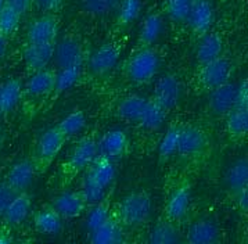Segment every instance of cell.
<instances>
[{
  "label": "cell",
  "instance_id": "35",
  "mask_svg": "<svg viewBox=\"0 0 248 244\" xmlns=\"http://www.w3.org/2000/svg\"><path fill=\"white\" fill-rule=\"evenodd\" d=\"M111 214H112V211H111L109 197L104 195L100 201L92 204V210L88 214V228H89V230L94 229L96 226H99L101 222H104Z\"/></svg>",
  "mask_w": 248,
  "mask_h": 244
},
{
  "label": "cell",
  "instance_id": "44",
  "mask_svg": "<svg viewBox=\"0 0 248 244\" xmlns=\"http://www.w3.org/2000/svg\"><path fill=\"white\" fill-rule=\"evenodd\" d=\"M7 50H9V38L6 35L0 33V60L6 56Z\"/></svg>",
  "mask_w": 248,
  "mask_h": 244
},
{
  "label": "cell",
  "instance_id": "11",
  "mask_svg": "<svg viewBox=\"0 0 248 244\" xmlns=\"http://www.w3.org/2000/svg\"><path fill=\"white\" fill-rule=\"evenodd\" d=\"M129 136L121 129H112L106 135H103L100 140H97L99 156L107 157L112 161H117L126 156L129 153Z\"/></svg>",
  "mask_w": 248,
  "mask_h": 244
},
{
  "label": "cell",
  "instance_id": "9",
  "mask_svg": "<svg viewBox=\"0 0 248 244\" xmlns=\"http://www.w3.org/2000/svg\"><path fill=\"white\" fill-rule=\"evenodd\" d=\"M191 198V186L187 182H180L175 186L168 195L165 208H164V218L170 222L178 224L186 215Z\"/></svg>",
  "mask_w": 248,
  "mask_h": 244
},
{
  "label": "cell",
  "instance_id": "17",
  "mask_svg": "<svg viewBox=\"0 0 248 244\" xmlns=\"http://www.w3.org/2000/svg\"><path fill=\"white\" fill-rule=\"evenodd\" d=\"M90 242L94 244H118L124 242L125 228L114 212L99 226L89 230Z\"/></svg>",
  "mask_w": 248,
  "mask_h": 244
},
{
  "label": "cell",
  "instance_id": "6",
  "mask_svg": "<svg viewBox=\"0 0 248 244\" xmlns=\"http://www.w3.org/2000/svg\"><path fill=\"white\" fill-rule=\"evenodd\" d=\"M208 145V137L201 128L196 125H182L179 132L176 156L193 160L201 156Z\"/></svg>",
  "mask_w": 248,
  "mask_h": 244
},
{
  "label": "cell",
  "instance_id": "3",
  "mask_svg": "<svg viewBox=\"0 0 248 244\" xmlns=\"http://www.w3.org/2000/svg\"><path fill=\"white\" fill-rule=\"evenodd\" d=\"M99 156L97 150V139L94 136H85L75 145L67 157V160L61 164V179L67 183L72 182L75 178L83 174L88 166L93 163V160Z\"/></svg>",
  "mask_w": 248,
  "mask_h": 244
},
{
  "label": "cell",
  "instance_id": "21",
  "mask_svg": "<svg viewBox=\"0 0 248 244\" xmlns=\"http://www.w3.org/2000/svg\"><path fill=\"white\" fill-rule=\"evenodd\" d=\"M85 178H88L101 189L107 190L115 179L114 161L107 157L97 156L85 171Z\"/></svg>",
  "mask_w": 248,
  "mask_h": 244
},
{
  "label": "cell",
  "instance_id": "14",
  "mask_svg": "<svg viewBox=\"0 0 248 244\" xmlns=\"http://www.w3.org/2000/svg\"><path fill=\"white\" fill-rule=\"evenodd\" d=\"M186 22L190 30L197 36H201L211 31L214 22V9L209 0H191L189 16Z\"/></svg>",
  "mask_w": 248,
  "mask_h": 244
},
{
  "label": "cell",
  "instance_id": "40",
  "mask_svg": "<svg viewBox=\"0 0 248 244\" xmlns=\"http://www.w3.org/2000/svg\"><path fill=\"white\" fill-rule=\"evenodd\" d=\"M232 197H233V203L236 205L240 212L247 214L248 211V187H243L240 190L232 192Z\"/></svg>",
  "mask_w": 248,
  "mask_h": 244
},
{
  "label": "cell",
  "instance_id": "20",
  "mask_svg": "<svg viewBox=\"0 0 248 244\" xmlns=\"http://www.w3.org/2000/svg\"><path fill=\"white\" fill-rule=\"evenodd\" d=\"M57 81V71L51 68H43L31 74V78L25 83L24 93L32 98H45L54 92Z\"/></svg>",
  "mask_w": 248,
  "mask_h": 244
},
{
  "label": "cell",
  "instance_id": "1",
  "mask_svg": "<svg viewBox=\"0 0 248 244\" xmlns=\"http://www.w3.org/2000/svg\"><path fill=\"white\" fill-rule=\"evenodd\" d=\"M153 212V197L147 190H135L126 195L117 205L114 215L124 228H140L149 222Z\"/></svg>",
  "mask_w": 248,
  "mask_h": 244
},
{
  "label": "cell",
  "instance_id": "24",
  "mask_svg": "<svg viewBox=\"0 0 248 244\" xmlns=\"http://www.w3.org/2000/svg\"><path fill=\"white\" fill-rule=\"evenodd\" d=\"M225 132L232 142H241L248 132V108H233L225 117Z\"/></svg>",
  "mask_w": 248,
  "mask_h": 244
},
{
  "label": "cell",
  "instance_id": "23",
  "mask_svg": "<svg viewBox=\"0 0 248 244\" xmlns=\"http://www.w3.org/2000/svg\"><path fill=\"white\" fill-rule=\"evenodd\" d=\"M220 230L218 225L211 219H201L190 225L186 233L189 244H215L219 242Z\"/></svg>",
  "mask_w": 248,
  "mask_h": 244
},
{
  "label": "cell",
  "instance_id": "37",
  "mask_svg": "<svg viewBox=\"0 0 248 244\" xmlns=\"http://www.w3.org/2000/svg\"><path fill=\"white\" fill-rule=\"evenodd\" d=\"M21 17L22 16L20 13L4 4V7L0 10V33L6 35L7 38L13 35L20 27Z\"/></svg>",
  "mask_w": 248,
  "mask_h": 244
},
{
  "label": "cell",
  "instance_id": "12",
  "mask_svg": "<svg viewBox=\"0 0 248 244\" xmlns=\"http://www.w3.org/2000/svg\"><path fill=\"white\" fill-rule=\"evenodd\" d=\"M121 57V48L117 43H103L89 57V69L94 75H106L114 68Z\"/></svg>",
  "mask_w": 248,
  "mask_h": 244
},
{
  "label": "cell",
  "instance_id": "5",
  "mask_svg": "<svg viewBox=\"0 0 248 244\" xmlns=\"http://www.w3.org/2000/svg\"><path fill=\"white\" fill-rule=\"evenodd\" d=\"M233 71L234 65L232 59L222 54L208 63L200 64L196 74V81L199 88L202 92L208 93L211 90L230 82V78L233 77Z\"/></svg>",
  "mask_w": 248,
  "mask_h": 244
},
{
  "label": "cell",
  "instance_id": "42",
  "mask_svg": "<svg viewBox=\"0 0 248 244\" xmlns=\"http://www.w3.org/2000/svg\"><path fill=\"white\" fill-rule=\"evenodd\" d=\"M31 3H32V0H4L6 6L14 9L17 13H20L21 16L27 13V10L30 9Z\"/></svg>",
  "mask_w": 248,
  "mask_h": 244
},
{
  "label": "cell",
  "instance_id": "22",
  "mask_svg": "<svg viewBox=\"0 0 248 244\" xmlns=\"http://www.w3.org/2000/svg\"><path fill=\"white\" fill-rule=\"evenodd\" d=\"M223 54V38L218 32L208 31L207 33L199 36V43L196 48L197 64H204Z\"/></svg>",
  "mask_w": 248,
  "mask_h": 244
},
{
  "label": "cell",
  "instance_id": "13",
  "mask_svg": "<svg viewBox=\"0 0 248 244\" xmlns=\"http://www.w3.org/2000/svg\"><path fill=\"white\" fill-rule=\"evenodd\" d=\"M236 89L237 85L228 82L208 92V108L215 117L225 118L233 108H236Z\"/></svg>",
  "mask_w": 248,
  "mask_h": 244
},
{
  "label": "cell",
  "instance_id": "27",
  "mask_svg": "<svg viewBox=\"0 0 248 244\" xmlns=\"http://www.w3.org/2000/svg\"><path fill=\"white\" fill-rule=\"evenodd\" d=\"M164 27V21L159 13H150L149 16L143 20L138 36V46L136 48H150L154 46V43L159 38Z\"/></svg>",
  "mask_w": 248,
  "mask_h": 244
},
{
  "label": "cell",
  "instance_id": "32",
  "mask_svg": "<svg viewBox=\"0 0 248 244\" xmlns=\"http://www.w3.org/2000/svg\"><path fill=\"white\" fill-rule=\"evenodd\" d=\"M141 10V0H121L117 9V25L119 28L129 27L139 17Z\"/></svg>",
  "mask_w": 248,
  "mask_h": 244
},
{
  "label": "cell",
  "instance_id": "43",
  "mask_svg": "<svg viewBox=\"0 0 248 244\" xmlns=\"http://www.w3.org/2000/svg\"><path fill=\"white\" fill-rule=\"evenodd\" d=\"M32 1L36 4V7L40 9V10L54 11L62 4L64 0H32Z\"/></svg>",
  "mask_w": 248,
  "mask_h": 244
},
{
  "label": "cell",
  "instance_id": "25",
  "mask_svg": "<svg viewBox=\"0 0 248 244\" xmlns=\"http://www.w3.org/2000/svg\"><path fill=\"white\" fill-rule=\"evenodd\" d=\"M33 225L42 234H57L62 228V216L53 205H46L33 216Z\"/></svg>",
  "mask_w": 248,
  "mask_h": 244
},
{
  "label": "cell",
  "instance_id": "15",
  "mask_svg": "<svg viewBox=\"0 0 248 244\" xmlns=\"http://www.w3.org/2000/svg\"><path fill=\"white\" fill-rule=\"evenodd\" d=\"M35 175H36V168H35L32 158L21 160L11 165L7 175H6L4 183L9 186L14 193L27 192L28 187L32 185Z\"/></svg>",
  "mask_w": 248,
  "mask_h": 244
},
{
  "label": "cell",
  "instance_id": "26",
  "mask_svg": "<svg viewBox=\"0 0 248 244\" xmlns=\"http://www.w3.org/2000/svg\"><path fill=\"white\" fill-rule=\"evenodd\" d=\"M24 95V86L20 79L11 78L0 83V115L13 111Z\"/></svg>",
  "mask_w": 248,
  "mask_h": 244
},
{
  "label": "cell",
  "instance_id": "41",
  "mask_svg": "<svg viewBox=\"0 0 248 244\" xmlns=\"http://www.w3.org/2000/svg\"><path fill=\"white\" fill-rule=\"evenodd\" d=\"M236 107L248 108V82L243 79L236 89Z\"/></svg>",
  "mask_w": 248,
  "mask_h": 244
},
{
  "label": "cell",
  "instance_id": "33",
  "mask_svg": "<svg viewBox=\"0 0 248 244\" xmlns=\"http://www.w3.org/2000/svg\"><path fill=\"white\" fill-rule=\"evenodd\" d=\"M85 125H86V114L82 110L72 111L57 124L60 130L65 135L67 139H71L75 135H78L80 130L85 128Z\"/></svg>",
  "mask_w": 248,
  "mask_h": 244
},
{
  "label": "cell",
  "instance_id": "8",
  "mask_svg": "<svg viewBox=\"0 0 248 244\" xmlns=\"http://www.w3.org/2000/svg\"><path fill=\"white\" fill-rule=\"evenodd\" d=\"M85 50L83 45L75 35H65L54 46V59L61 68L82 67Z\"/></svg>",
  "mask_w": 248,
  "mask_h": 244
},
{
  "label": "cell",
  "instance_id": "19",
  "mask_svg": "<svg viewBox=\"0 0 248 244\" xmlns=\"http://www.w3.org/2000/svg\"><path fill=\"white\" fill-rule=\"evenodd\" d=\"M31 207H32V198L28 195V192L16 193L1 214L4 224L11 228L20 226L28 218Z\"/></svg>",
  "mask_w": 248,
  "mask_h": 244
},
{
  "label": "cell",
  "instance_id": "10",
  "mask_svg": "<svg viewBox=\"0 0 248 244\" xmlns=\"http://www.w3.org/2000/svg\"><path fill=\"white\" fill-rule=\"evenodd\" d=\"M53 207L57 210L62 219H74L85 214L89 208L86 195L82 190H70L57 195L53 201Z\"/></svg>",
  "mask_w": 248,
  "mask_h": 244
},
{
  "label": "cell",
  "instance_id": "34",
  "mask_svg": "<svg viewBox=\"0 0 248 244\" xmlns=\"http://www.w3.org/2000/svg\"><path fill=\"white\" fill-rule=\"evenodd\" d=\"M121 0H82V7L93 17H106L117 11Z\"/></svg>",
  "mask_w": 248,
  "mask_h": 244
},
{
  "label": "cell",
  "instance_id": "28",
  "mask_svg": "<svg viewBox=\"0 0 248 244\" xmlns=\"http://www.w3.org/2000/svg\"><path fill=\"white\" fill-rule=\"evenodd\" d=\"M167 115H168V111H165L150 98L146 101V106L140 114L138 124L146 130H158L159 128L164 125Z\"/></svg>",
  "mask_w": 248,
  "mask_h": 244
},
{
  "label": "cell",
  "instance_id": "2",
  "mask_svg": "<svg viewBox=\"0 0 248 244\" xmlns=\"http://www.w3.org/2000/svg\"><path fill=\"white\" fill-rule=\"evenodd\" d=\"M161 64V57L154 46L136 48L125 63V74L130 82L146 85L155 78Z\"/></svg>",
  "mask_w": 248,
  "mask_h": 244
},
{
  "label": "cell",
  "instance_id": "45",
  "mask_svg": "<svg viewBox=\"0 0 248 244\" xmlns=\"http://www.w3.org/2000/svg\"><path fill=\"white\" fill-rule=\"evenodd\" d=\"M11 242H13V239L9 234L6 233V232H0V244H7L11 243Z\"/></svg>",
  "mask_w": 248,
  "mask_h": 244
},
{
  "label": "cell",
  "instance_id": "18",
  "mask_svg": "<svg viewBox=\"0 0 248 244\" xmlns=\"http://www.w3.org/2000/svg\"><path fill=\"white\" fill-rule=\"evenodd\" d=\"M59 35V20L53 14H46L33 21L27 32L28 43L56 42Z\"/></svg>",
  "mask_w": 248,
  "mask_h": 244
},
{
  "label": "cell",
  "instance_id": "38",
  "mask_svg": "<svg viewBox=\"0 0 248 244\" xmlns=\"http://www.w3.org/2000/svg\"><path fill=\"white\" fill-rule=\"evenodd\" d=\"M191 0H167L165 11L173 22H186Z\"/></svg>",
  "mask_w": 248,
  "mask_h": 244
},
{
  "label": "cell",
  "instance_id": "39",
  "mask_svg": "<svg viewBox=\"0 0 248 244\" xmlns=\"http://www.w3.org/2000/svg\"><path fill=\"white\" fill-rule=\"evenodd\" d=\"M80 67H70V68H61L57 72V81H56V88L54 92H64L70 89L79 77Z\"/></svg>",
  "mask_w": 248,
  "mask_h": 244
},
{
  "label": "cell",
  "instance_id": "30",
  "mask_svg": "<svg viewBox=\"0 0 248 244\" xmlns=\"http://www.w3.org/2000/svg\"><path fill=\"white\" fill-rule=\"evenodd\" d=\"M149 242L153 244H173L180 242V233L175 222L162 219L151 230Z\"/></svg>",
  "mask_w": 248,
  "mask_h": 244
},
{
  "label": "cell",
  "instance_id": "46",
  "mask_svg": "<svg viewBox=\"0 0 248 244\" xmlns=\"http://www.w3.org/2000/svg\"><path fill=\"white\" fill-rule=\"evenodd\" d=\"M4 7V0H0V10Z\"/></svg>",
  "mask_w": 248,
  "mask_h": 244
},
{
  "label": "cell",
  "instance_id": "4",
  "mask_svg": "<svg viewBox=\"0 0 248 244\" xmlns=\"http://www.w3.org/2000/svg\"><path fill=\"white\" fill-rule=\"evenodd\" d=\"M67 142L68 139L60 130L57 125L46 129L40 135L35 147V156L32 158L36 168V174H45L49 169Z\"/></svg>",
  "mask_w": 248,
  "mask_h": 244
},
{
  "label": "cell",
  "instance_id": "16",
  "mask_svg": "<svg viewBox=\"0 0 248 244\" xmlns=\"http://www.w3.org/2000/svg\"><path fill=\"white\" fill-rule=\"evenodd\" d=\"M54 46L56 42L27 43L24 49V61L31 74L49 67L50 61L54 59Z\"/></svg>",
  "mask_w": 248,
  "mask_h": 244
},
{
  "label": "cell",
  "instance_id": "31",
  "mask_svg": "<svg viewBox=\"0 0 248 244\" xmlns=\"http://www.w3.org/2000/svg\"><path fill=\"white\" fill-rule=\"evenodd\" d=\"M226 185L230 189V193L248 187V161L246 157L230 165L226 172Z\"/></svg>",
  "mask_w": 248,
  "mask_h": 244
},
{
  "label": "cell",
  "instance_id": "29",
  "mask_svg": "<svg viewBox=\"0 0 248 244\" xmlns=\"http://www.w3.org/2000/svg\"><path fill=\"white\" fill-rule=\"evenodd\" d=\"M147 98L139 95H129L118 101L115 107V114L119 119L128 122H138L143 108L146 106Z\"/></svg>",
  "mask_w": 248,
  "mask_h": 244
},
{
  "label": "cell",
  "instance_id": "36",
  "mask_svg": "<svg viewBox=\"0 0 248 244\" xmlns=\"http://www.w3.org/2000/svg\"><path fill=\"white\" fill-rule=\"evenodd\" d=\"M179 132H180V125H172L165 132V136H164L161 145H159V157H161V160L165 161V160H169L170 157L176 154Z\"/></svg>",
  "mask_w": 248,
  "mask_h": 244
},
{
  "label": "cell",
  "instance_id": "7",
  "mask_svg": "<svg viewBox=\"0 0 248 244\" xmlns=\"http://www.w3.org/2000/svg\"><path fill=\"white\" fill-rule=\"evenodd\" d=\"M182 92L183 88L178 75L165 74L157 81L151 98L169 113L179 104L182 98Z\"/></svg>",
  "mask_w": 248,
  "mask_h": 244
}]
</instances>
